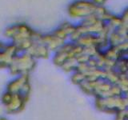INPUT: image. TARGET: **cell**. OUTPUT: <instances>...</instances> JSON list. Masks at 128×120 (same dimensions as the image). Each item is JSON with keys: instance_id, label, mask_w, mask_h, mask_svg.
I'll list each match as a JSON object with an SVG mask.
<instances>
[{"instance_id": "obj_1", "label": "cell", "mask_w": 128, "mask_h": 120, "mask_svg": "<svg viewBox=\"0 0 128 120\" xmlns=\"http://www.w3.org/2000/svg\"><path fill=\"white\" fill-rule=\"evenodd\" d=\"M3 36L7 41L13 42L22 53L28 52L34 42H40L42 34L25 22H16L5 27Z\"/></svg>"}, {"instance_id": "obj_2", "label": "cell", "mask_w": 128, "mask_h": 120, "mask_svg": "<svg viewBox=\"0 0 128 120\" xmlns=\"http://www.w3.org/2000/svg\"><path fill=\"white\" fill-rule=\"evenodd\" d=\"M36 66V59L27 53H19L8 67V72L12 78L22 74H30Z\"/></svg>"}, {"instance_id": "obj_3", "label": "cell", "mask_w": 128, "mask_h": 120, "mask_svg": "<svg viewBox=\"0 0 128 120\" xmlns=\"http://www.w3.org/2000/svg\"><path fill=\"white\" fill-rule=\"evenodd\" d=\"M19 53L18 47L13 42L0 40V70H7Z\"/></svg>"}, {"instance_id": "obj_4", "label": "cell", "mask_w": 128, "mask_h": 120, "mask_svg": "<svg viewBox=\"0 0 128 120\" xmlns=\"http://www.w3.org/2000/svg\"><path fill=\"white\" fill-rule=\"evenodd\" d=\"M28 97L22 95L21 94H14L9 105L5 106V112L8 115H13L21 113L25 110L26 103L29 101Z\"/></svg>"}, {"instance_id": "obj_5", "label": "cell", "mask_w": 128, "mask_h": 120, "mask_svg": "<svg viewBox=\"0 0 128 120\" xmlns=\"http://www.w3.org/2000/svg\"><path fill=\"white\" fill-rule=\"evenodd\" d=\"M30 82V74H22L13 77L6 85V90L13 94H20L24 86Z\"/></svg>"}, {"instance_id": "obj_6", "label": "cell", "mask_w": 128, "mask_h": 120, "mask_svg": "<svg viewBox=\"0 0 128 120\" xmlns=\"http://www.w3.org/2000/svg\"><path fill=\"white\" fill-rule=\"evenodd\" d=\"M50 50L42 42H36L30 47L27 53H29L32 57L37 59L47 58L50 55Z\"/></svg>"}, {"instance_id": "obj_7", "label": "cell", "mask_w": 128, "mask_h": 120, "mask_svg": "<svg viewBox=\"0 0 128 120\" xmlns=\"http://www.w3.org/2000/svg\"><path fill=\"white\" fill-rule=\"evenodd\" d=\"M14 94L11 93V92L8 91V90H4L1 96H0V102H1L2 105L5 107L7 105H9V103L10 102L12 98H13Z\"/></svg>"}, {"instance_id": "obj_8", "label": "cell", "mask_w": 128, "mask_h": 120, "mask_svg": "<svg viewBox=\"0 0 128 120\" xmlns=\"http://www.w3.org/2000/svg\"><path fill=\"white\" fill-rule=\"evenodd\" d=\"M0 120H9V118L5 117V116H0Z\"/></svg>"}]
</instances>
